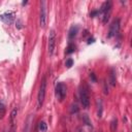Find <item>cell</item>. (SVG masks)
<instances>
[{
    "instance_id": "8",
    "label": "cell",
    "mask_w": 132,
    "mask_h": 132,
    "mask_svg": "<svg viewBox=\"0 0 132 132\" xmlns=\"http://www.w3.org/2000/svg\"><path fill=\"white\" fill-rule=\"evenodd\" d=\"M0 21H2L3 23L5 24H11L13 23L14 21V13L11 12V11H7V12H4L2 14H0Z\"/></svg>"
},
{
    "instance_id": "19",
    "label": "cell",
    "mask_w": 132,
    "mask_h": 132,
    "mask_svg": "<svg viewBox=\"0 0 132 132\" xmlns=\"http://www.w3.org/2000/svg\"><path fill=\"white\" fill-rule=\"evenodd\" d=\"M72 65H73V60H72V59H68V60H66L65 66H66L67 68H70Z\"/></svg>"
},
{
    "instance_id": "14",
    "label": "cell",
    "mask_w": 132,
    "mask_h": 132,
    "mask_svg": "<svg viewBox=\"0 0 132 132\" xmlns=\"http://www.w3.org/2000/svg\"><path fill=\"white\" fill-rule=\"evenodd\" d=\"M74 51H75V45H74V43L70 42V43L68 44L67 48H66V54H71V53H73Z\"/></svg>"
},
{
    "instance_id": "6",
    "label": "cell",
    "mask_w": 132,
    "mask_h": 132,
    "mask_svg": "<svg viewBox=\"0 0 132 132\" xmlns=\"http://www.w3.org/2000/svg\"><path fill=\"white\" fill-rule=\"evenodd\" d=\"M39 23L40 27L44 28L46 25V2L41 1L40 2V14H39Z\"/></svg>"
},
{
    "instance_id": "25",
    "label": "cell",
    "mask_w": 132,
    "mask_h": 132,
    "mask_svg": "<svg viewBox=\"0 0 132 132\" xmlns=\"http://www.w3.org/2000/svg\"><path fill=\"white\" fill-rule=\"evenodd\" d=\"M23 5H25V4H27V1H23V3H22Z\"/></svg>"
},
{
    "instance_id": "20",
    "label": "cell",
    "mask_w": 132,
    "mask_h": 132,
    "mask_svg": "<svg viewBox=\"0 0 132 132\" xmlns=\"http://www.w3.org/2000/svg\"><path fill=\"white\" fill-rule=\"evenodd\" d=\"M100 12H99V10H94V11H92L91 13H90V15L92 16V18H94V16H96V15H98Z\"/></svg>"
},
{
    "instance_id": "11",
    "label": "cell",
    "mask_w": 132,
    "mask_h": 132,
    "mask_svg": "<svg viewBox=\"0 0 132 132\" xmlns=\"http://www.w3.org/2000/svg\"><path fill=\"white\" fill-rule=\"evenodd\" d=\"M96 106H97V116H98V118H101L102 112H103V108H102V100L100 98H98L96 100Z\"/></svg>"
},
{
    "instance_id": "21",
    "label": "cell",
    "mask_w": 132,
    "mask_h": 132,
    "mask_svg": "<svg viewBox=\"0 0 132 132\" xmlns=\"http://www.w3.org/2000/svg\"><path fill=\"white\" fill-rule=\"evenodd\" d=\"M103 90H104V94H108V89L106 88V82H103Z\"/></svg>"
},
{
    "instance_id": "24",
    "label": "cell",
    "mask_w": 132,
    "mask_h": 132,
    "mask_svg": "<svg viewBox=\"0 0 132 132\" xmlns=\"http://www.w3.org/2000/svg\"><path fill=\"white\" fill-rule=\"evenodd\" d=\"M91 42H94V39L92 38V39H89V41H88V43H91Z\"/></svg>"
},
{
    "instance_id": "23",
    "label": "cell",
    "mask_w": 132,
    "mask_h": 132,
    "mask_svg": "<svg viewBox=\"0 0 132 132\" xmlns=\"http://www.w3.org/2000/svg\"><path fill=\"white\" fill-rule=\"evenodd\" d=\"M8 132H15V128H14V125H11V128Z\"/></svg>"
},
{
    "instance_id": "15",
    "label": "cell",
    "mask_w": 132,
    "mask_h": 132,
    "mask_svg": "<svg viewBox=\"0 0 132 132\" xmlns=\"http://www.w3.org/2000/svg\"><path fill=\"white\" fill-rule=\"evenodd\" d=\"M5 110H6L5 105L3 104V102L0 101V118H1V119L4 117V114H5Z\"/></svg>"
},
{
    "instance_id": "16",
    "label": "cell",
    "mask_w": 132,
    "mask_h": 132,
    "mask_svg": "<svg viewBox=\"0 0 132 132\" xmlns=\"http://www.w3.org/2000/svg\"><path fill=\"white\" fill-rule=\"evenodd\" d=\"M78 106H77V104L76 103H73V104H71V106H70V112L71 113H76L77 111H78Z\"/></svg>"
},
{
    "instance_id": "13",
    "label": "cell",
    "mask_w": 132,
    "mask_h": 132,
    "mask_svg": "<svg viewBox=\"0 0 132 132\" xmlns=\"http://www.w3.org/2000/svg\"><path fill=\"white\" fill-rule=\"evenodd\" d=\"M16 114H18V108H13L10 112V117H9V120H10V123L11 125H13L14 123V119L16 118Z\"/></svg>"
},
{
    "instance_id": "10",
    "label": "cell",
    "mask_w": 132,
    "mask_h": 132,
    "mask_svg": "<svg viewBox=\"0 0 132 132\" xmlns=\"http://www.w3.org/2000/svg\"><path fill=\"white\" fill-rule=\"evenodd\" d=\"M117 79H116V70L114 68H111L110 69V74H109V84L111 87H116V82Z\"/></svg>"
},
{
    "instance_id": "5",
    "label": "cell",
    "mask_w": 132,
    "mask_h": 132,
    "mask_svg": "<svg viewBox=\"0 0 132 132\" xmlns=\"http://www.w3.org/2000/svg\"><path fill=\"white\" fill-rule=\"evenodd\" d=\"M120 27H121V21L120 19H116L111 22L110 26H109V30H108V34H107V37L108 38H112L114 36L118 35L119 31H120Z\"/></svg>"
},
{
    "instance_id": "26",
    "label": "cell",
    "mask_w": 132,
    "mask_h": 132,
    "mask_svg": "<svg viewBox=\"0 0 132 132\" xmlns=\"http://www.w3.org/2000/svg\"><path fill=\"white\" fill-rule=\"evenodd\" d=\"M79 132H81V131H79Z\"/></svg>"
},
{
    "instance_id": "22",
    "label": "cell",
    "mask_w": 132,
    "mask_h": 132,
    "mask_svg": "<svg viewBox=\"0 0 132 132\" xmlns=\"http://www.w3.org/2000/svg\"><path fill=\"white\" fill-rule=\"evenodd\" d=\"M90 77L92 78V80H93L94 82H96V76H95L94 73H91V74H90Z\"/></svg>"
},
{
    "instance_id": "18",
    "label": "cell",
    "mask_w": 132,
    "mask_h": 132,
    "mask_svg": "<svg viewBox=\"0 0 132 132\" xmlns=\"http://www.w3.org/2000/svg\"><path fill=\"white\" fill-rule=\"evenodd\" d=\"M82 121L88 125V126H91V122H90V120H89V117L87 116V114H82Z\"/></svg>"
},
{
    "instance_id": "9",
    "label": "cell",
    "mask_w": 132,
    "mask_h": 132,
    "mask_svg": "<svg viewBox=\"0 0 132 132\" xmlns=\"http://www.w3.org/2000/svg\"><path fill=\"white\" fill-rule=\"evenodd\" d=\"M77 33H78V26H76V25L71 26L70 29H69V32H68V38L73 39L77 35Z\"/></svg>"
},
{
    "instance_id": "17",
    "label": "cell",
    "mask_w": 132,
    "mask_h": 132,
    "mask_svg": "<svg viewBox=\"0 0 132 132\" xmlns=\"http://www.w3.org/2000/svg\"><path fill=\"white\" fill-rule=\"evenodd\" d=\"M38 128H39V131L44 132V131H46L47 126H46V124H45L44 122H40V123H39V125H38Z\"/></svg>"
},
{
    "instance_id": "3",
    "label": "cell",
    "mask_w": 132,
    "mask_h": 132,
    "mask_svg": "<svg viewBox=\"0 0 132 132\" xmlns=\"http://www.w3.org/2000/svg\"><path fill=\"white\" fill-rule=\"evenodd\" d=\"M79 100L84 108H89L90 106V96L88 92V88L86 86L79 87Z\"/></svg>"
},
{
    "instance_id": "1",
    "label": "cell",
    "mask_w": 132,
    "mask_h": 132,
    "mask_svg": "<svg viewBox=\"0 0 132 132\" xmlns=\"http://www.w3.org/2000/svg\"><path fill=\"white\" fill-rule=\"evenodd\" d=\"M46 76L44 75L41 79L40 86H39V90H38V94H37V108L40 109L43 105L44 102V98H45V92H46Z\"/></svg>"
},
{
    "instance_id": "2",
    "label": "cell",
    "mask_w": 132,
    "mask_h": 132,
    "mask_svg": "<svg viewBox=\"0 0 132 132\" xmlns=\"http://www.w3.org/2000/svg\"><path fill=\"white\" fill-rule=\"evenodd\" d=\"M111 8H112V2L111 1H105L101 5V7L99 9V12L103 14V18H102L103 24H106L107 21L109 20V16H110V13H111Z\"/></svg>"
},
{
    "instance_id": "12",
    "label": "cell",
    "mask_w": 132,
    "mask_h": 132,
    "mask_svg": "<svg viewBox=\"0 0 132 132\" xmlns=\"http://www.w3.org/2000/svg\"><path fill=\"white\" fill-rule=\"evenodd\" d=\"M109 126H110V131H111V132H116V130H117V128H118V120H117V118H113V119L110 121Z\"/></svg>"
},
{
    "instance_id": "7",
    "label": "cell",
    "mask_w": 132,
    "mask_h": 132,
    "mask_svg": "<svg viewBox=\"0 0 132 132\" xmlns=\"http://www.w3.org/2000/svg\"><path fill=\"white\" fill-rule=\"evenodd\" d=\"M55 46H56V32L55 30H51L50 35H48V45H47L50 56H53L55 52Z\"/></svg>"
},
{
    "instance_id": "4",
    "label": "cell",
    "mask_w": 132,
    "mask_h": 132,
    "mask_svg": "<svg viewBox=\"0 0 132 132\" xmlns=\"http://www.w3.org/2000/svg\"><path fill=\"white\" fill-rule=\"evenodd\" d=\"M55 95H56V98L62 102L66 95H67V87L64 82H58L56 85V88H55Z\"/></svg>"
}]
</instances>
